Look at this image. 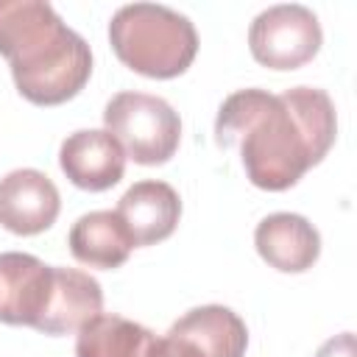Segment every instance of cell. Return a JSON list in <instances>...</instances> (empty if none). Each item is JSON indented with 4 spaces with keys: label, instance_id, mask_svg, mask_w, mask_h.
<instances>
[{
    "label": "cell",
    "instance_id": "6da1fadb",
    "mask_svg": "<svg viewBox=\"0 0 357 357\" xmlns=\"http://www.w3.org/2000/svg\"><path fill=\"white\" fill-rule=\"evenodd\" d=\"M337 134L335 103L324 89L293 86L282 95L237 89L218 112L215 139L240 148L254 187L282 192L318 165Z\"/></svg>",
    "mask_w": 357,
    "mask_h": 357
},
{
    "label": "cell",
    "instance_id": "7a4b0ae2",
    "mask_svg": "<svg viewBox=\"0 0 357 357\" xmlns=\"http://www.w3.org/2000/svg\"><path fill=\"white\" fill-rule=\"evenodd\" d=\"M0 56L20 95L36 106L75 98L92 75L89 45L45 0H0Z\"/></svg>",
    "mask_w": 357,
    "mask_h": 357
},
{
    "label": "cell",
    "instance_id": "3957f363",
    "mask_svg": "<svg viewBox=\"0 0 357 357\" xmlns=\"http://www.w3.org/2000/svg\"><path fill=\"white\" fill-rule=\"evenodd\" d=\"M109 42L126 67L148 78H176L198 53L195 25L159 3L117 8L109 22Z\"/></svg>",
    "mask_w": 357,
    "mask_h": 357
},
{
    "label": "cell",
    "instance_id": "277c9868",
    "mask_svg": "<svg viewBox=\"0 0 357 357\" xmlns=\"http://www.w3.org/2000/svg\"><path fill=\"white\" fill-rule=\"evenodd\" d=\"M103 123L137 165H165L181 139L173 106L145 92H117L103 109Z\"/></svg>",
    "mask_w": 357,
    "mask_h": 357
},
{
    "label": "cell",
    "instance_id": "5b68a950",
    "mask_svg": "<svg viewBox=\"0 0 357 357\" xmlns=\"http://www.w3.org/2000/svg\"><path fill=\"white\" fill-rule=\"evenodd\" d=\"M324 33L318 17L298 3H282L259 11L248 28L251 56L271 70H296L315 59Z\"/></svg>",
    "mask_w": 357,
    "mask_h": 357
},
{
    "label": "cell",
    "instance_id": "8992f818",
    "mask_svg": "<svg viewBox=\"0 0 357 357\" xmlns=\"http://www.w3.org/2000/svg\"><path fill=\"white\" fill-rule=\"evenodd\" d=\"M61 198L56 184L33 167L11 170L0 178V226L31 237L50 229L59 218Z\"/></svg>",
    "mask_w": 357,
    "mask_h": 357
},
{
    "label": "cell",
    "instance_id": "52a82bcc",
    "mask_svg": "<svg viewBox=\"0 0 357 357\" xmlns=\"http://www.w3.org/2000/svg\"><path fill=\"white\" fill-rule=\"evenodd\" d=\"M53 282V265L33 254H0V321L11 326H36L45 312Z\"/></svg>",
    "mask_w": 357,
    "mask_h": 357
},
{
    "label": "cell",
    "instance_id": "ba28073f",
    "mask_svg": "<svg viewBox=\"0 0 357 357\" xmlns=\"http://www.w3.org/2000/svg\"><path fill=\"white\" fill-rule=\"evenodd\" d=\"M59 165L75 187L89 192H103L123 178L126 151L109 131L81 128L61 142Z\"/></svg>",
    "mask_w": 357,
    "mask_h": 357
},
{
    "label": "cell",
    "instance_id": "9c48e42d",
    "mask_svg": "<svg viewBox=\"0 0 357 357\" xmlns=\"http://www.w3.org/2000/svg\"><path fill=\"white\" fill-rule=\"evenodd\" d=\"M254 245L271 268L284 273H301L315 265L321 254V234L307 218L296 212H273L259 220L254 231Z\"/></svg>",
    "mask_w": 357,
    "mask_h": 357
},
{
    "label": "cell",
    "instance_id": "30bf717a",
    "mask_svg": "<svg viewBox=\"0 0 357 357\" xmlns=\"http://www.w3.org/2000/svg\"><path fill=\"white\" fill-rule=\"evenodd\" d=\"M100 307H103V290L98 279L75 268L53 265L50 296L33 329L45 335H70L78 332L89 318H95Z\"/></svg>",
    "mask_w": 357,
    "mask_h": 357
},
{
    "label": "cell",
    "instance_id": "8fae6325",
    "mask_svg": "<svg viewBox=\"0 0 357 357\" xmlns=\"http://www.w3.org/2000/svg\"><path fill=\"white\" fill-rule=\"evenodd\" d=\"M126 223L134 245H153L173 234L181 218L178 192L165 181H137L114 209Z\"/></svg>",
    "mask_w": 357,
    "mask_h": 357
},
{
    "label": "cell",
    "instance_id": "7c38bea8",
    "mask_svg": "<svg viewBox=\"0 0 357 357\" xmlns=\"http://www.w3.org/2000/svg\"><path fill=\"white\" fill-rule=\"evenodd\" d=\"M134 248V240L112 209H98L81 215L70 229V251L78 262L89 268H120Z\"/></svg>",
    "mask_w": 357,
    "mask_h": 357
},
{
    "label": "cell",
    "instance_id": "4fadbf2b",
    "mask_svg": "<svg viewBox=\"0 0 357 357\" xmlns=\"http://www.w3.org/2000/svg\"><path fill=\"white\" fill-rule=\"evenodd\" d=\"M167 332L192 340L206 357H243L248 346V329L243 318L220 304L190 310Z\"/></svg>",
    "mask_w": 357,
    "mask_h": 357
},
{
    "label": "cell",
    "instance_id": "5bb4252c",
    "mask_svg": "<svg viewBox=\"0 0 357 357\" xmlns=\"http://www.w3.org/2000/svg\"><path fill=\"white\" fill-rule=\"evenodd\" d=\"M153 332L123 315L98 312L75 337V357H145Z\"/></svg>",
    "mask_w": 357,
    "mask_h": 357
},
{
    "label": "cell",
    "instance_id": "9a60e30c",
    "mask_svg": "<svg viewBox=\"0 0 357 357\" xmlns=\"http://www.w3.org/2000/svg\"><path fill=\"white\" fill-rule=\"evenodd\" d=\"M145 357H206V354L192 340L167 332L165 337H153V343H151Z\"/></svg>",
    "mask_w": 357,
    "mask_h": 357
},
{
    "label": "cell",
    "instance_id": "2e32d148",
    "mask_svg": "<svg viewBox=\"0 0 357 357\" xmlns=\"http://www.w3.org/2000/svg\"><path fill=\"white\" fill-rule=\"evenodd\" d=\"M315 357H357V340L351 332L335 335L315 351Z\"/></svg>",
    "mask_w": 357,
    "mask_h": 357
}]
</instances>
